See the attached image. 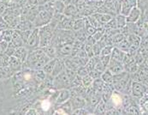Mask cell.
I'll list each match as a JSON object with an SVG mask.
<instances>
[{
  "label": "cell",
  "mask_w": 148,
  "mask_h": 115,
  "mask_svg": "<svg viewBox=\"0 0 148 115\" xmlns=\"http://www.w3.org/2000/svg\"><path fill=\"white\" fill-rule=\"evenodd\" d=\"M50 107H51V103L48 100H45L41 102V108L43 111L46 112L50 109Z\"/></svg>",
  "instance_id": "48"
},
{
  "label": "cell",
  "mask_w": 148,
  "mask_h": 115,
  "mask_svg": "<svg viewBox=\"0 0 148 115\" xmlns=\"http://www.w3.org/2000/svg\"><path fill=\"white\" fill-rule=\"evenodd\" d=\"M140 107L146 111V112H148V92H147L144 94V95L140 99Z\"/></svg>",
  "instance_id": "26"
},
{
  "label": "cell",
  "mask_w": 148,
  "mask_h": 115,
  "mask_svg": "<svg viewBox=\"0 0 148 115\" xmlns=\"http://www.w3.org/2000/svg\"><path fill=\"white\" fill-rule=\"evenodd\" d=\"M74 114H88V112H87V111H86L83 107H82V108H77V110L74 111Z\"/></svg>",
  "instance_id": "49"
},
{
  "label": "cell",
  "mask_w": 148,
  "mask_h": 115,
  "mask_svg": "<svg viewBox=\"0 0 148 115\" xmlns=\"http://www.w3.org/2000/svg\"><path fill=\"white\" fill-rule=\"evenodd\" d=\"M60 52H62V54H64V55H67V54H69L71 52H72V46H70V45H64L63 46L62 48H60ZM60 52V53H61Z\"/></svg>",
  "instance_id": "39"
},
{
  "label": "cell",
  "mask_w": 148,
  "mask_h": 115,
  "mask_svg": "<svg viewBox=\"0 0 148 115\" xmlns=\"http://www.w3.org/2000/svg\"><path fill=\"white\" fill-rule=\"evenodd\" d=\"M138 69H139V65L135 61L131 62V63L127 64V65H124V70L129 74L136 72Z\"/></svg>",
  "instance_id": "18"
},
{
  "label": "cell",
  "mask_w": 148,
  "mask_h": 115,
  "mask_svg": "<svg viewBox=\"0 0 148 115\" xmlns=\"http://www.w3.org/2000/svg\"><path fill=\"white\" fill-rule=\"evenodd\" d=\"M71 83L66 71H62L60 74L56 76V79L53 82V84L55 85L56 88H66Z\"/></svg>",
  "instance_id": "6"
},
{
  "label": "cell",
  "mask_w": 148,
  "mask_h": 115,
  "mask_svg": "<svg viewBox=\"0 0 148 115\" xmlns=\"http://www.w3.org/2000/svg\"><path fill=\"white\" fill-rule=\"evenodd\" d=\"M147 0H137V5L138 4H142V3H146Z\"/></svg>",
  "instance_id": "52"
},
{
  "label": "cell",
  "mask_w": 148,
  "mask_h": 115,
  "mask_svg": "<svg viewBox=\"0 0 148 115\" xmlns=\"http://www.w3.org/2000/svg\"><path fill=\"white\" fill-rule=\"evenodd\" d=\"M134 61L139 65H140L142 63H144L145 61H146V59L143 58V56L140 54V52H139V49H138V52H136V54L134 56Z\"/></svg>",
  "instance_id": "36"
},
{
  "label": "cell",
  "mask_w": 148,
  "mask_h": 115,
  "mask_svg": "<svg viewBox=\"0 0 148 115\" xmlns=\"http://www.w3.org/2000/svg\"><path fill=\"white\" fill-rule=\"evenodd\" d=\"M27 55H28V51L24 46H20V47L16 48V51L13 56L16 57L22 64H24L25 61L27 60Z\"/></svg>",
  "instance_id": "10"
},
{
  "label": "cell",
  "mask_w": 148,
  "mask_h": 115,
  "mask_svg": "<svg viewBox=\"0 0 148 115\" xmlns=\"http://www.w3.org/2000/svg\"><path fill=\"white\" fill-rule=\"evenodd\" d=\"M70 96V92L68 90H62L60 94L58 95V99H57V103L58 104H62L65 102L66 101H68V99Z\"/></svg>",
  "instance_id": "22"
},
{
  "label": "cell",
  "mask_w": 148,
  "mask_h": 115,
  "mask_svg": "<svg viewBox=\"0 0 148 115\" xmlns=\"http://www.w3.org/2000/svg\"><path fill=\"white\" fill-rule=\"evenodd\" d=\"M7 28H10L9 24L6 23V21L3 19V17H0V31L5 30V29H7Z\"/></svg>",
  "instance_id": "46"
},
{
  "label": "cell",
  "mask_w": 148,
  "mask_h": 115,
  "mask_svg": "<svg viewBox=\"0 0 148 115\" xmlns=\"http://www.w3.org/2000/svg\"><path fill=\"white\" fill-rule=\"evenodd\" d=\"M124 1H126L132 8L137 6V0H124Z\"/></svg>",
  "instance_id": "50"
},
{
  "label": "cell",
  "mask_w": 148,
  "mask_h": 115,
  "mask_svg": "<svg viewBox=\"0 0 148 115\" xmlns=\"http://www.w3.org/2000/svg\"><path fill=\"white\" fill-rule=\"evenodd\" d=\"M141 16V10L139 7H134L131 9L129 14L126 17L127 23H137L138 20L140 18Z\"/></svg>",
  "instance_id": "9"
},
{
  "label": "cell",
  "mask_w": 148,
  "mask_h": 115,
  "mask_svg": "<svg viewBox=\"0 0 148 115\" xmlns=\"http://www.w3.org/2000/svg\"><path fill=\"white\" fill-rule=\"evenodd\" d=\"M116 47H118L121 51H123V52H128V50H129V47H130V44L129 42L127 41V38H125L124 40H123L120 43L116 44Z\"/></svg>",
  "instance_id": "25"
},
{
  "label": "cell",
  "mask_w": 148,
  "mask_h": 115,
  "mask_svg": "<svg viewBox=\"0 0 148 115\" xmlns=\"http://www.w3.org/2000/svg\"><path fill=\"white\" fill-rule=\"evenodd\" d=\"M115 19H116V26H117V28L121 29L123 28L124 26H126L127 24V20H126V17L122 15V14H117L116 17H115Z\"/></svg>",
  "instance_id": "17"
},
{
  "label": "cell",
  "mask_w": 148,
  "mask_h": 115,
  "mask_svg": "<svg viewBox=\"0 0 148 115\" xmlns=\"http://www.w3.org/2000/svg\"><path fill=\"white\" fill-rule=\"evenodd\" d=\"M108 70L114 75V74H117V73H121L123 71H124V65L123 64V62L115 60L113 59L110 58V63L108 65Z\"/></svg>",
  "instance_id": "7"
},
{
  "label": "cell",
  "mask_w": 148,
  "mask_h": 115,
  "mask_svg": "<svg viewBox=\"0 0 148 115\" xmlns=\"http://www.w3.org/2000/svg\"><path fill=\"white\" fill-rule=\"evenodd\" d=\"M92 83V78L90 76H83V79H82V84L84 85V87L86 88H89L90 85Z\"/></svg>",
  "instance_id": "37"
},
{
  "label": "cell",
  "mask_w": 148,
  "mask_h": 115,
  "mask_svg": "<svg viewBox=\"0 0 148 115\" xmlns=\"http://www.w3.org/2000/svg\"><path fill=\"white\" fill-rule=\"evenodd\" d=\"M87 73H89V71H88V70L86 69V67H85V66L79 67V68L77 69V75H78L79 76H82V77H83V76L87 75Z\"/></svg>",
  "instance_id": "45"
},
{
  "label": "cell",
  "mask_w": 148,
  "mask_h": 115,
  "mask_svg": "<svg viewBox=\"0 0 148 115\" xmlns=\"http://www.w3.org/2000/svg\"><path fill=\"white\" fill-rule=\"evenodd\" d=\"M26 114H37V112H36V110H35V109L31 108V109H29Z\"/></svg>",
  "instance_id": "51"
},
{
  "label": "cell",
  "mask_w": 148,
  "mask_h": 115,
  "mask_svg": "<svg viewBox=\"0 0 148 115\" xmlns=\"http://www.w3.org/2000/svg\"><path fill=\"white\" fill-rule=\"evenodd\" d=\"M49 59L50 58L46 55L44 48L40 49L38 47L28 52L25 64L29 69L40 70L45 65V64L49 61Z\"/></svg>",
  "instance_id": "1"
},
{
  "label": "cell",
  "mask_w": 148,
  "mask_h": 115,
  "mask_svg": "<svg viewBox=\"0 0 148 115\" xmlns=\"http://www.w3.org/2000/svg\"><path fill=\"white\" fill-rule=\"evenodd\" d=\"M94 113L95 114H106V103L104 101H100L98 105H97V107L96 109L94 110Z\"/></svg>",
  "instance_id": "24"
},
{
  "label": "cell",
  "mask_w": 148,
  "mask_h": 115,
  "mask_svg": "<svg viewBox=\"0 0 148 115\" xmlns=\"http://www.w3.org/2000/svg\"><path fill=\"white\" fill-rule=\"evenodd\" d=\"M88 21H89V23H90L92 26H93L96 29H97V28H101V27H102V24L97 20V18H96L93 15L88 17Z\"/></svg>",
  "instance_id": "31"
},
{
  "label": "cell",
  "mask_w": 148,
  "mask_h": 115,
  "mask_svg": "<svg viewBox=\"0 0 148 115\" xmlns=\"http://www.w3.org/2000/svg\"><path fill=\"white\" fill-rule=\"evenodd\" d=\"M13 31H14V30L10 29V28H7V29H5V30H3V31L1 32V34H2V40L7 41L8 43L11 42Z\"/></svg>",
  "instance_id": "19"
},
{
  "label": "cell",
  "mask_w": 148,
  "mask_h": 115,
  "mask_svg": "<svg viewBox=\"0 0 148 115\" xmlns=\"http://www.w3.org/2000/svg\"><path fill=\"white\" fill-rule=\"evenodd\" d=\"M101 74H102V72H100V71H99V70H97L95 69L89 71V76L92 79H97V78L101 77Z\"/></svg>",
  "instance_id": "38"
},
{
  "label": "cell",
  "mask_w": 148,
  "mask_h": 115,
  "mask_svg": "<svg viewBox=\"0 0 148 115\" xmlns=\"http://www.w3.org/2000/svg\"><path fill=\"white\" fill-rule=\"evenodd\" d=\"M54 1H58V0H54Z\"/></svg>",
  "instance_id": "55"
},
{
  "label": "cell",
  "mask_w": 148,
  "mask_h": 115,
  "mask_svg": "<svg viewBox=\"0 0 148 115\" xmlns=\"http://www.w3.org/2000/svg\"><path fill=\"white\" fill-rule=\"evenodd\" d=\"M76 11H77V10H75V8L73 5H72V10H70V6H68V7L66 8V10H65V14H66V16L74 17H75Z\"/></svg>",
  "instance_id": "40"
},
{
  "label": "cell",
  "mask_w": 148,
  "mask_h": 115,
  "mask_svg": "<svg viewBox=\"0 0 148 115\" xmlns=\"http://www.w3.org/2000/svg\"><path fill=\"white\" fill-rule=\"evenodd\" d=\"M9 60L10 57L7 54L0 55V67H6L9 65Z\"/></svg>",
  "instance_id": "32"
},
{
  "label": "cell",
  "mask_w": 148,
  "mask_h": 115,
  "mask_svg": "<svg viewBox=\"0 0 148 115\" xmlns=\"http://www.w3.org/2000/svg\"><path fill=\"white\" fill-rule=\"evenodd\" d=\"M105 84H106V83L102 80L101 77L97 78V79H95V81L92 83V89H93L94 90L98 91V92L101 93L102 92V90H103V89H104Z\"/></svg>",
  "instance_id": "16"
},
{
  "label": "cell",
  "mask_w": 148,
  "mask_h": 115,
  "mask_svg": "<svg viewBox=\"0 0 148 115\" xmlns=\"http://www.w3.org/2000/svg\"><path fill=\"white\" fill-rule=\"evenodd\" d=\"M1 52H2V51H1V48H0V53H1Z\"/></svg>",
  "instance_id": "54"
},
{
  "label": "cell",
  "mask_w": 148,
  "mask_h": 115,
  "mask_svg": "<svg viewBox=\"0 0 148 115\" xmlns=\"http://www.w3.org/2000/svg\"><path fill=\"white\" fill-rule=\"evenodd\" d=\"M62 68H63V63H61L58 59L57 62H56V64H55V66H54V69H53V71H52L51 75L54 76H58V74H60L62 72Z\"/></svg>",
  "instance_id": "29"
},
{
  "label": "cell",
  "mask_w": 148,
  "mask_h": 115,
  "mask_svg": "<svg viewBox=\"0 0 148 115\" xmlns=\"http://www.w3.org/2000/svg\"><path fill=\"white\" fill-rule=\"evenodd\" d=\"M123 93L119 92L117 90L113 91L111 96H110V99L109 100L111 102L112 108L113 107H115V108L123 107Z\"/></svg>",
  "instance_id": "8"
},
{
  "label": "cell",
  "mask_w": 148,
  "mask_h": 115,
  "mask_svg": "<svg viewBox=\"0 0 148 115\" xmlns=\"http://www.w3.org/2000/svg\"><path fill=\"white\" fill-rule=\"evenodd\" d=\"M26 46H27L30 50L36 49L40 46V33H39V28H36L34 30H32L27 42L26 43Z\"/></svg>",
  "instance_id": "5"
},
{
  "label": "cell",
  "mask_w": 148,
  "mask_h": 115,
  "mask_svg": "<svg viewBox=\"0 0 148 115\" xmlns=\"http://www.w3.org/2000/svg\"><path fill=\"white\" fill-rule=\"evenodd\" d=\"M71 105L74 108H82L85 106V101L82 97L76 96L74 98V101H71Z\"/></svg>",
  "instance_id": "20"
},
{
  "label": "cell",
  "mask_w": 148,
  "mask_h": 115,
  "mask_svg": "<svg viewBox=\"0 0 148 115\" xmlns=\"http://www.w3.org/2000/svg\"><path fill=\"white\" fill-rule=\"evenodd\" d=\"M56 25L53 22L48 23L47 25L42 26L39 28L40 33V47H45L47 46L51 41L52 36H53V30Z\"/></svg>",
  "instance_id": "2"
},
{
  "label": "cell",
  "mask_w": 148,
  "mask_h": 115,
  "mask_svg": "<svg viewBox=\"0 0 148 115\" xmlns=\"http://www.w3.org/2000/svg\"><path fill=\"white\" fill-rule=\"evenodd\" d=\"M147 91V87L143 84L142 83L139 82H132V89H131V94L134 99H140L144 94Z\"/></svg>",
  "instance_id": "4"
},
{
  "label": "cell",
  "mask_w": 148,
  "mask_h": 115,
  "mask_svg": "<svg viewBox=\"0 0 148 115\" xmlns=\"http://www.w3.org/2000/svg\"><path fill=\"white\" fill-rule=\"evenodd\" d=\"M101 78H102V80L106 83H112V81H113V74L109 70L106 69L104 72H102Z\"/></svg>",
  "instance_id": "21"
},
{
  "label": "cell",
  "mask_w": 148,
  "mask_h": 115,
  "mask_svg": "<svg viewBox=\"0 0 148 115\" xmlns=\"http://www.w3.org/2000/svg\"><path fill=\"white\" fill-rule=\"evenodd\" d=\"M124 54H125V52H123V51H121L118 47H113V50H112L111 54H110V58L113 59H115V60H117V61L122 62Z\"/></svg>",
  "instance_id": "13"
},
{
  "label": "cell",
  "mask_w": 148,
  "mask_h": 115,
  "mask_svg": "<svg viewBox=\"0 0 148 115\" xmlns=\"http://www.w3.org/2000/svg\"><path fill=\"white\" fill-rule=\"evenodd\" d=\"M140 47L148 48V35H144V36L141 37V41H140Z\"/></svg>",
  "instance_id": "47"
},
{
  "label": "cell",
  "mask_w": 148,
  "mask_h": 115,
  "mask_svg": "<svg viewBox=\"0 0 148 115\" xmlns=\"http://www.w3.org/2000/svg\"><path fill=\"white\" fill-rule=\"evenodd\" d=\"M131 9H132V7L127 3V2L124 1V0H123V3H122V8H121V12H120V14H122V15L127 17V15L129 14Z\"/></svg>",
  "instance_id": "27"
},
{
  "label": "cell",
  "mask_w": 148,
  "mask_h": 115,
  "mask_svg": "<svg viewBox=\"0 0 148 115\" xmlns=\"http://www.w3.org/2000/svg\"><path fill=\"white\" fill-rule=\"evenodd\" d=\"M100 60L101 62L103 63V65L107 68L109 63H110V55H100Z\"/></svg>",
  "instance_id": "44"
},
{
  "label": "cell",
  "mask_w": 148,
  "mask_h": 115,
  "mask_svg": "<svg viewBox=\"0 0 148 115\" xmlns=\"http://www.w3.org/2000/svg\"><path fill=\"white\" fill-rule=\"evenodd\" d=\"M57 60H58V59H52V60H51V61L49 60V61L45 64V65L43 67V70H45V73H52Z\"/></svg>",
  "instance_id": "23"
},
{
  "label": "cell",
  "mask_w": 148,
  "mask_h": 115,
  "mask_svg": "<svg viewBox=\"0 0 148 115\" xmlns=\"http://www.w3.org/2000/svg\"><path fill=\"white\" fill-rule=\"evenodd\" d=\"M113 47H114L113 46H106L105 47H103L100 55H110L113 50Z\"/></svg>",
  "instance_id": "41"
},
{
  "label": "cell",
  "mask_w": 148,
  "mask_h": 115,
  "mask_svg": "<svg viewBox=\"0 0 148 115\" xmlns=\"http://www.w3.org/2000/svg\"><path fill=\"white\" fill-rule=\"evenodd\" d=\"M127 41L129 42L130 45H134V46H140V41H141V37L139 36L136 34H129L127 37Z\"/></svg>",
  "instance_id": "15"
},
{
  "label": "cell",
  "mask_w": 148,
  "mask_h": 115,
  "mask_svg": "<svg viewBox=\"0 0 148 115\" xmlns=\"http://www.w3.org/2000/svg\"><path fill=\"white\" fill-rule=\"evenodd\" d=\"M21 61L15 56H10V60H9V67L12 71H16L21 69Z\"/></svg>",
  "instance_id": "12"
},
{
  "label": "cell",
  "mask_w": 148,
  "mask_h": 115,
  "mask_svg": "<svg viewBox=\"0 0 148 115\" xmlns=\"http://www.w3.org/2000/svg\"><path fill=\"white\" fill-rule=\"evenodd\" d=\"M94 69L100 71V72H104L106 70V67L103 65V63L101 62L100 59H99V57H96V62H95Z\"/></svg>",
  "instance_id": "30"
},
{
  "label": "cell",
  "mask_w": 148,
  "mask_h": 115,
  "mask_svg": "<svg viewBox=\"0 0 148 115\" xmlns=\"http://www.w3.org/2000/svg\"><path fill=\"white\" fill-rule=\"evenodd\" d=\"M93 16L102 25L107 23L110 19H112L114 17L113 16H111L110 14H106V13H97V14H94Z\"/></svg>",
  "instance_id": "14"
},
{
  "label": "cell",
  "mask_w": 148,
  "mask_h": 115,
  "mask_svg": "<svg viewBox=\"0 0 148 115\" xmlns=\"http://www.w3.org/2000/svg\"><path fill=\"white\" fill-rule=\"evenodd\" d=\"M147 49H148V48H147Z\"/></svg>",
  "instance_id": "56"
},
{
  "label": "cell",
  "mask_w": 148,
  "mask_h": 115,
  "mask_svg": "<svg viewBox=\"0 0 148 115\" xmlns=\"http://www.w3.org/2000/svg\"><path fill=\"white\" fill-rule=\"evenodd\" d=\"M85 32L87 35H93L94 33L96 32V28L93 26H92L90 23L88 24L85 23Z\"/></svg>",
  "instance_id": "33"
},
{
  "label": "cell",
  "mask_w": 148,
  "mask_h": 115,
  "mask_svg": "<svg viewBox=\"0 0 148 115\" xmlns=\"http://www.w3.org/2000/svg\"><path fill=\"white\" fill-rule=\"evenodd\" d=\"M0 1H3V2H4V1H7V0H0Z\"/></svg>",
  "instance_id": "53"
},
{
  "label": "cell",
  "mask_w": 148,
  "mask_h": 115,
  "mask_svg": "<svg viewBox=\"0 0 148 115\" xmlns=\"http://www.w3.org/2000/svg\"><path fill=\"white\" fill-rule=\"evenodd\" d=\"M113 41H114V44L115 45H116V44H118V43H120L123 40H124L126 37L121 33V31L119 32V33H117V34H116L113 37Z\"/></svg>",
  "instance_id": "35"
},
{
  "label": "cell",
  "mask_w": 148,
  "mask_h": 115,
  "mask_svg": "<svg viewBox=\"0 0 148 115\" xmlns=\"http://www.w3.org/2000/svg\"><path fill=\"white\" fill-rule=\"evenodd\" d=\"M105 28H117L116 22L115 17H113V18H112V19H110L108 23H106Z\"/></svg>",
  "instance_id": "42"
},
{
  "label": "cell",
  "mask_w": 148,
  "mask_h": 115,
  "mask_svg": "<svg viewBox=\"0 0 148 115\" xmlns=\"http://www.w3.org/2000/svg\"><path fill=\"white\" fill-rule=\"evenodd\" d=\"M54 10L57 13H62L64 10V3L63 2L57 1L56 3H54Z\"/></svg>",
  "instance_id": "34"
},
{
  "label": "cell",
  "mask_w": 148,
  "mask_h": 115,
  "mask_svg": "<svg viewBox=\"0 0 148 115\" xmlns=\"http://www.w3.org/2000/svg\"><path fill=\"white\" fill-rule=\"evenodd\" d=\"M34 79L35 80H37V81H43V80H45V70H35V73L34 74Z\"/></svg>",
  "instance_id": "28"
},
{
  "label": "cell",
  "mask_w": 148,
  "mask_h": 115,
  "mask_svg": "<svg viewBox=\"0 0 148 115\" xmlns=\"http://www.w3.org/2000/svg\"><path fill=\"white\" fill-rule=\"evenodd\" d=\"M53 10H40L38 13L37 17H35L33 24L36 28H40L42 26L47 25L51 23L52 17H53Z\"/></svg>",
  "instance_id": "3"
},
{
  "label": "cell",
  "mask_w": 148,
  "mask_h": 115,
  "mask_svg": "<svg viewBox=\"0 0 148 115\" xmlns=\"http://www.w3.org/2000/svg\"><path fill=\"white\" fill-rule=\"evenodd\" d=\"M11 43L16 46V47H20L25 45L22 38H21V34L19 30H14L13 34H12V39H11Z\"/></svg>",
  "instance_id": "11"
},
{
  "label": "cell",
  "mask_w": 148,
  "mask_h": 115,
  "mask_svg": "<svg viewBox=\"0 0 148 115\" xmlns=\"http://www.w3.org/2000/svg\"><path fill=\"white\" fill-rule=\"evenodd\" d=\"M85 23L82 20H76L74 22V25H73V28L75 30H79V29H82L83 27H84Z\"/></svg>",
  "instance_id": "43"
}]
</instances>
